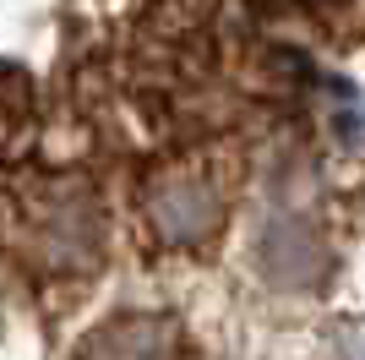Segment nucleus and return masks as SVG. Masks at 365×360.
Masks as SVG:
<instances>
[{
	"label": "nucleus",
	"mask_w": 365,
	"mask_h": 360,
	"mask_svg": "<svg viewBox=\"0 0 365 360\" xmlns=\"http://www.w3.org/2000/svg\"><path fill=\"white\" fill-rule=\"evenodd\" d=\"M218 213H224V196H218L213 180H197V175H169L153 186L148 196V219L153 229L175 246H191V240L213 235Z\"/></svg>",
	"instance_id": "1"
},
{
	"label": "nucleus",
	"mask_w": 365,
	"mask_h": 360,
	"mask_svg": "<svg viewBox=\"0 0 365 360\" xmlns=\"http://www.w3.org/2000/svg\"><path fill=\"white\" fill-rule=\"evenodd\" d=\"M76 360H191L180 328L164 316H120L76 349Z\"/></svg>",
	"instance_id": "2"
},
{
	"label": "nucleus",
	"mask_w": 365,
	"mask_h": 360,
	"mask_svg": "<svg viewBox=\"0 0 365 360\" xmlns=\"http://www.w3.org/2000/svg\"><path fill=\"white\" fill-rule=\"evenodd\" d=\"M338 360H365V328L344 333V344H338Z\"/></svg>",
	"instance_id": "3"
}]
</instances>
